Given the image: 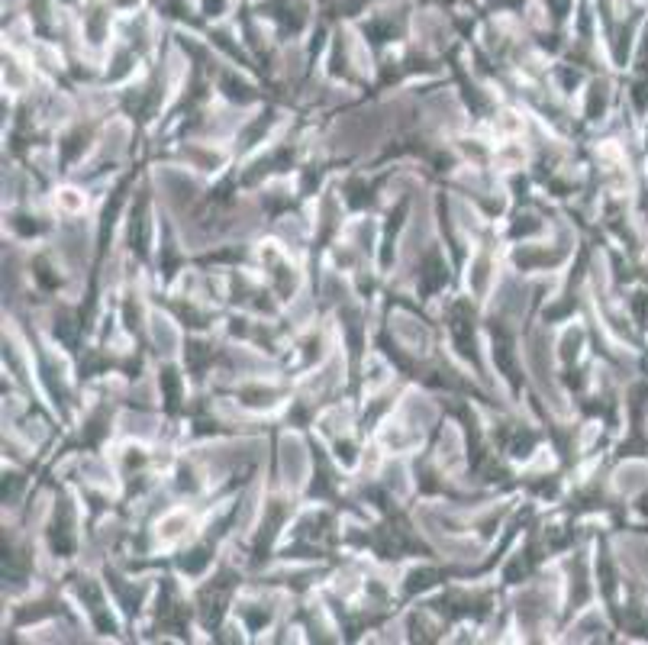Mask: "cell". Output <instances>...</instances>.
Returning a JSON list of instances; mask_svg holds the SVG:
<instances>
[{
    "instance_id": "obj_1",
    "label": "cell",
    "mask_w": 648,
    "mask_h": 645,
    "mask_svg": "<svg viewBox=\"0 0 648 645\" xmlns=\"http://www.w3.org/2000/svg\"><path fill=\"white\" fill-rule=\"evenodd\" d=\"M439 284H446V268H442L439 255H429L426 259V271H423V291H436Z\"/></svg>"
}]
</instances>
